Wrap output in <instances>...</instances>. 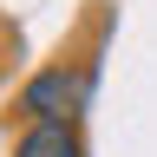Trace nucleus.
Instances as JSON below:
<instances>
[{
	"label": "nucleus",
	"instance_id": "nucleus-1",
	"mask_svg": "<svg viewBox=\"0 0 157 157\" xmlns=\"http://www.w3.org/2000/svg\"><path fill=\"white\" fill-rule=\"evenodd\" d=\"M92 72H98V66H39L26 85H20V111H26V124H72V118L85 111Z\"/></svg>",
	"mask_w": 157,
	"mask_h": 157
},
{
	"label": "nucleus",
	"instance_id": "nucleus-2",
	"mask_svg": "<svg viewBox=\"0 0 157 157\" xmlns=\"http://www.w3.org/2000/svg\"><path fill=\"white\" fill-rule=\"evenodd\" d=\"M13 157H85V144H78V124H26Z\"/></svg>",
	"mask_w": 157,
	"mask_h": 157
}]
</instances>
